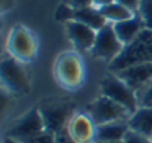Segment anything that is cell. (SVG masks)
<instances>
[{
  "label": "cell",
  "instance_id": "obj_1",
  "mask_svg": "<svg viewBox=\"0 0 152 143\" xmlns=\"http://www.w3.org/2000/svg\"><path fill=\"white\" fill-rule=\"evenodd\" d=\"M152 63V28H145L131 43L124 45L121 54L110 61L109 70L116 72L134 64Z\"/></svg>",
  "mask_w": 152,
  "mask_h": 143
},
{
  "label": "cell",
  "instance_id": "obj_2",
  "mask_svg": "<svg viewBox=\"0 0 152 143\" xmlns=\"http://www.w3.org/2000/svg\"><path fill=\"white\" fill-rule=\"evenodd\" d=\"M102 93L104 97L116 101L118 104L124 106L130 115H133L139 109L137 94L133 91L122 79H119L116 75H107L102 82Z\"/></svg>",
  "mask_w": 152,
  "mask_h": 143
},
{
  "label": "cell",
  "instance_id": "obj_3",
  "mask_svg": "<svg viewBox=\"0 0 152 143\" xmlns=\"http://www.w3.org/2000/svg\"><path fill=\"white\" fill-rule=\"evenodd\" d=\"M0 75H2V82L3 85L15 94H26L30 90L28 78L27 73L15 57H5L2 60V66H0Z\"/></svg>",
  "mask_w": 152,
  "mask_h": 143
},
{
  "label": "cell",
  "instance_id": "obj_4",
  "mask_svg": "<svg viewBox=\"0 0 152 143\" xmlns=\"http://www.w3.org/2000/svg\"><path fill=\"white\" fill-rule=\"evenodd\" d=\"M45 128L57 133L61 128L67 127L70 119L75 116V104L69 101H46L39 107Z\"/></svg>",
  "mask_w": 152,
  "mask_h": 143
},
{
  "label": "cell",
  "instance_id": "obj_5",
  "mask_svg": "<svg viewBox=\"0 0 152 143\" xmlns=\"http://www.w3.org/2000/svg\"><path fill=\"white\" fill-rule=\"evenodd\" d=\"M88 116L96 125H102L113 121H128L131 115L124 106L103 96L88 106Z\"/></svg>",
  "mask_w": 152,
  "mask_h": 143
},
{
  "label": "cell",
  "instance_id": "obj_6",
  "mask_svg": "<svg viewBox=\"0 0 152 143\" xmlns=\"http://www.w3.org/2000/svg\"><path fill=\"white\" fill-rule=\"evenodd\" d=\"M122 49H124V43L118 39L113 26L106 24L103 28L97 31L96 42L91 48V52L94 57L112 61L121 54Z\"/></svg>",
  "mask_w": 152,
  "mask_h": 143
},
{
  "label": "cell",
  "instance_id": "obj_7",
  "mask_svg": "<svg viewBox=\"0 0 152 143\" xmlns=\"http://www.w3.org/2000/svg\"><path fill=\"white\" fill-rule=\"evenodd\" d=\"M8 48L12 57H15L20 61H28L33 58L36 52V42L30 31L21 26L15 27L8 40Z\"/></svg>",
  "mask_w": 152,
  "mask_h": 143
},
{
  "label": "cell",
  "instance_id": "obj_8",
  "mask_svg": "<svg viewBox=\"0 0 152 143\" xmlns=\"http://www.w3.org/2000/svg\"><path fill=\"white\" fill-rule=\"evenodd\" d=\"M43 130H46V128H45V122H43L40 110L31 109L21 119H18L15 122V125L9 130V137L20 142V140L27 139L30 136H34Z\"/></svg>",
  "mask_w": 152,
  "mask_h": 143
},
{
  "label": "cell",
  "instance_id": "obj_9",
  "mask_svg": "<svg viewBox=\"0 0 152 143\" xmlns=\"http://www.w3.org/2000/svg\"><path fill=\"white\" fill-rule=\"evenodd\" d=\"M57 76L66 87H76L82 78L81 61L75 54H64L57 63Z\"/></svg>",
  "mask_w": 152,
  "mask_h": 143
},
{
  "label": "cell",
  "instance_id": "obj_10",
  "mask_svg": "<svg viewBox=\"0 0 152 143\" xmlns=\"http://www.w3.org/2000/svg\"><path fill=\"white\" fill-rule=\"evenodd\" d=\"M119 79H122L133 91H140L146 84L152 81V63L134 64L127 69H122L115 73Z\"/></svg>",
  "mask_w": 152,
  "mask_h": 143
},
{
  "label": "cell",
  "instance_id": "obj_11",
  "mask_svg": "<svg viewBox=\"0 0 152 143\" xmlns=\"http://www.w3.org/2000/svg\"><path fill=\"white\" fill-rule=\"evenodd\" d=\"M67 33L75 46L79 49H91L97 36V31L94 28L75 20L67 23Z\"/></svg>",
  "mask_w": 152,
  "mask_h": 143
},
{
  "label": "cell",
  "instance_id": "obj_12",
  "mask_svg": "<svg viewBox=\"0 0 152 143\" xmlns=\"http://www.w3.org/2000/svg\"><path fill=\"white\" fill-rule=\"evenodd\" d=\"M70 134L78 140L79 143H91L94 140L96 134V124L88 115H75L69 125H67Z\"/></svg>",
  "mask_w": 152,
  "mask_h": 143
},
{
  "label": "cell",
  "instance_id": "obj_13",
  "mask_svg": "<svg viewBox=\"0 0 152 143\" xmlns=\"http://www.w3.org/2000/svg\"><path fill=\"white\" fill-rule=\"evenodd\" d=\"M128 130V121H113L96 125V134L93 142H122Z\"/></svg>",
  "mask_w": 152,
  "mask_h": 143
},
{
  "label": "cell",
  "instance_id": "obj_14",
  "mask_svg": "<svg viewBox=\"0 0 152 143\" xmlns=\"http://www.w3.org/2000/svg\"><path fill=\"white\" fill-rule=\"evenodd\" d=\"M113 28H115V33H116L118 39L124 45H128L146 28V26H145V23H143L140 15H134V17H131L128 20L115 23Z\"/></svg>",
  "mask_w": 152,
  "mask_h": 143
},
{
  "label": "cell",
  "instance_id": "obj_15",
  "mask_svg": "<svg viewBox=\"0 0 152 143\" xmlns=\"http://www.w3.org/2000/svg\"><path fill=\"white\" fill-rule=\"evenodd\" d=\"M130 130L143 134L146 137H152V107H139L128 118Z\"/></svg>",
  "mask_w": 152,
  "mask_h": 143
},
{
  "label": "cell",
  "instance_id": "obj_16",
  "mask_svg": "<svg viewBox=\"0 0 152 143\" xmlns=\"http://www.w3.org/2000/svg\"><path fill=\"white\" fill-rule=\"evenodd\" d=\"M75 21H79V23L94 28L96 31H99L100 28H103L106 26L107 20L103 17L100 9H96L94 6H87V8H81V9H75Z\"/></svg>",
  "mask_w": 152,
  "mask_h": 143
},
{
  "label": "cell",
  "instance_id": "obj_17",
  "mask_svg": "<svg viewBox=\"0 0 152 143\" xmlns=\"http://www.w3.org/2000/svg\"><path fill=\"white\" fill-rule=\"evenodd\" d=\"M100 12L103 14V17L107 21H113V24L134 17V12H131L130 9H127L125 6H122L118 2H113L110 5H106V6L100 8Z\"/></svg>",
  "mask_w": 152,
  "mask_h": 143
},
{
  "label": "cell",
  "instance_id": "obj_18",
  "mask_svg": "<svg viewBox=\"0 0 152 143\" xmlns=\"http://www.w3.org/2000/svg\"><path fill=\"white\" fill-rule=\"evenodd\" d=\"M20 143H55V133L49 130H43L34 136L20 140Z\"/></svg>",
  "mask_w": 152,
  "mask_h": 143
},
{
  "label": "cell",
  "instance_id": "obj_19",
  "mask_svg": "<svg viewBox=\"0 0 152 143\" xmlns=\"http://www.w3.org/2000/svg\"><path fill=\"white\" fill-rule=\"evenodd\" d=\"M136 94H137L139 107H152V81L149 84H146Z\"/></svg>",
  "mask_w": 152,
  "mask_h": 143
},
{
  "label": "cell",
  "instance_id": "obj_20",
  "mask_svg": "<svg viewBox=\"0 0 152 143\" xmlns=\"http://www.w3.org/2000/svg\"><path fill=\"white\" fill-rule=\"evenodd\" d=\"M139 15L142 17L146 28H152V0H140Z\"/></svg>",
  "mask_w": 152,
  "mask_h": 143
},
{
  "label": "cell",
  "instance_id": "obj_21",
  "mask_svg": "<svg viewBox=\"0 0 152 143\" xmlns=\"http://www.w3.org/2000/svg\"><path fill=\"white\" fill-rule=\"evenodd\" d=\"M55 20L57 21H73L75 20V8L70 5H60L57 12H55Z\"/></svg>",
  "mask_w": 152,
  "mask_h": 143
},
{
  "label": "cell",
  "instance_id": "obj_22",
  "mask_svg": "<svg viewBox=\"0 0 152 143\" xmlns=\"http://www.w3.org/2000/svg\"><path fill=\"white\" fill-rule=\"evenodd\" d=\"M124 143H152V142H151L149 137H146L143 134H139L133 130H128V133L124 137Z\"/></svg>",
  "mask_w": 152,
  "mask_h": 143
},
{
  "label": "cell",
  "instance_id": "obj_23",
  "mask_svg": "<svg viewBox=\"0 0 152 143\" xmlns=\"http://www.w3.org/2000/svg\"><path fill=\"white\" fill-rule=\"evenodd\" d=\"M55 143H79V142L70 134L67 127H64L55 133Z\"/></svg>",
  "mask_w": 152,
  "mask_h": 143
},
{
  "label": "cell",
  "instance_id": "obj_24",
  "mask_svg": "<svg viewBox=\"0 0 152 143\" xmlns=\"http://www.w3.org/2000/svg\"><path fill=\"white\" fill-rule=\"evenodd\" d=\"M115 2L121 3L122 6H125L127 9H130L131 12H139L140 0H115Z\"/></svg>",
  "mask_w": 152,
  "mask_h": 143
},
{
  "label": "cell",
  "instance_id": "obj_25",
  "mask_svg": "<svg viewBox=\"0 0 152 143\" xmlns=\"http://www.w3.org/2000/svg\"><path fill=\"white\" fill-rule=\"evenodd\" d=\"M69 5L75 9H81V8L93 6V0H69Z\"/></svg>",
  "mask_w": 152,
  "mask_h": 143
},
{
  "label": "cell",
  "instance_id": "obj_26",
  "mask_svg": "<svg viewBox=\"0 0 152 143\" xmlns=\"http://www.w3.org/2000/svg\"><path fill=\"white\" fill-rule=\"evenodd\" d=\"M14 3H15V0H0V5H2V11L3 12L11 9L14 6Z\"/></svg>",
  "mask_w": 152,
  "mask_h": 143
},
{
  "label": "cell",
  "instance_id": "obj_27",
  "mask_svg": "<svg viewBox=\"0 0 152 143\" xmlns=\"http://www.w3.org/2000/svg\"><path fill=\"white\" fill-rule=\"evenodd\" d=\"M115 0H93V5H96L99 9L100 8H103V6H106V5H110V3H113Z\"/></svg>",
  "mask_w": 152,
  "mask_h": 143
},
{
  "label": "cell",
  "instance_id": "obj_28",
  "mask_svg": "<svg viewBox=\"0 0 152 143\" xmlns=\"http://www.w3.org/2000/svg\"><path fill=\"white\" fill-rule=\"evenodd\" d=\"M3 143H20V142H18V140H15V139H11V137H6Z\"/></svg>",
  "mask_w": 152,
  "mask_h": 143
},
{
  "label": "cell",
  "instance_id": "obj_29",
  "mask_svg": "<svg viewBox=\"0 0 152 143\" xmlns=\"http://www.w3.org/2000/svg\"><path fill=\"white\" fill-rule=\"evenodd\" d=\"M91 143H124V140L122 142H91Z\"/></svg>",
  "mask_w": 152,
  "mask_h": 143
},
{
  "label": "cell",
  "instance_id": "obj_30",
  "mask_svg": "<svg viewBox=\"0 0 152 143\" xmlns=\"http://www.w3.org/2000/svg\"><path fill=\"white\" fill-rule=\"evenodd\" d=\"M151 142H152V137H151Z\"/></svg>",
  "mask_w": 152,
  "mask_h": 143
}]
</instances>
